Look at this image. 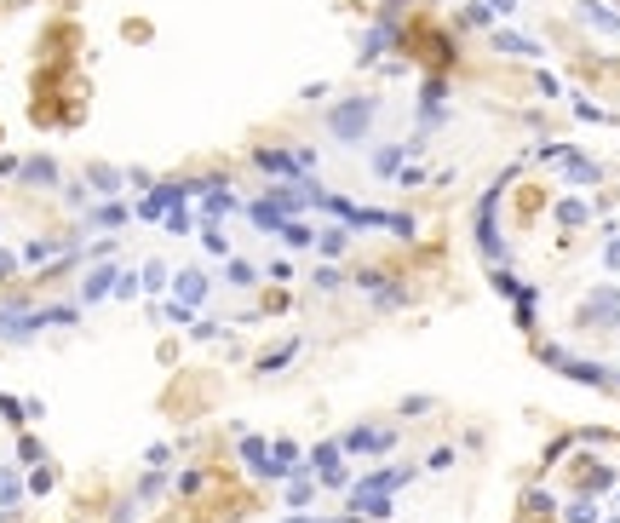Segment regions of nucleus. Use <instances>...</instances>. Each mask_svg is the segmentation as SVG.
I'll use <instances>...</instances> for the list:
<instances>
[{
	"label": "nucleus",
	"mask_w": 620,
	"mask_h": 523,
	"mask_svg": "<svg viewBox=\"0 0 620 523\" xmlns=\"http://www.w3.org/2000/svg\"><path fill=\"white\" fill-rule=\"evenodd\" d=\"M316 248L334 259V253H345V230H327V236H316Z\"/></svg>",
	"instance_id": "28"
},
{
	"label": "nucleus",
	"mask_w": 620,
	"mask_h": 523,
	"mask_svg": "<svg viewBox=\"0 0 620 523\" xmlns=\"http://www.w3.org/2000/svg\"><path fill=\"white\" fill-rule=\"evenodd\" d=\"M339 282H345V276H339L334 265H322V271H316V288H339Z\"/></svg>",
	"instance_id": "35"
},
{
	"label": "nucleus",
	"mask_w": 620,
	"mask_h": 523,
	"mask_svg": "<svg viewBox=\"0 0 620 523\" xmlns=\"http://www.w3.org/2000/svg\"><path fill=\"white\" fill-rule=\"evenodd\" d=\"M603 265L620 271V225H609V248H603Z\"/></svg>",
	"instance_id": "30"
},
{
	"label": "nucleus",
	"mask_w": 620,
	"mask_h": 523,
	"mask_svg": "<svg viewBox=\"0 0 620 523\" xmlns=\"http://www.w3.org/2000/svg\"><path fill=\"white\" fill-rule=\"evenodd\" d=\"M253 162L276 178H310L316 173V150H253Z\"/></svg>",
	"instance_id": "3"
},
{
	"label": "nucleus",
	"mask_w": 620,
	"mask_h": 523,
	"mask_svg": "<svg viewBox=\"0 0 620 523\" xmlns=\"http://www.w3.org/2000/svg\"><path fill=\"white\" fill-rule=\"evenodd\" d=\"M545 362H557V368L569 374V380H586V385H603L609 374H603V362H586V357H569V351H545Z\"/></svg>",
	"instance_id": "7"
},
{
	"label": "nucleus",
	"mask_w": 620,
	"mask_h": 523,
	"mask_svg": "<svg viewBox=\"0 0 620 523\" xmlns=\"http://www.w3.org/2000/svg\"><path fill=\"white\" fill-rule=\"evenodd\" d=\"M18 478H12V471H0V506H18Z\"/></svg>",
	"instance_id": "29"
},
{
	"label": "nucleus",
	"mask_w": 620,
	"mask_h": 523,
	"mask_svg": "<svg viewBox=\"0 0 620 523\" xmlns=\"http://www.w3.org/2000/svg\"><path fill=\"white\" fill-rule=\"evenodd\" d=\"M385 41H391V18L368 29V46H362V58H380V52H385Z\"/></svg>",
	"instance_id": "25"
},
{
	"label": "nucleus",
	"mask_w": 620,
	"mask_h": 523,
	"mask_svg": "<svg viewBox=\"0 0 620 523\" xmlns=\"http://www.w3.org/2000/svg\"><path fill=\"white\" fill-rule=\"evenodd\" d=\"M339 455H345L339 443H322V448L310 455V466L322 471V483H345V466H339Z\"/></svg>",
	"instance_id": "14"
},
{
	"label": "nucleus",
	"mask_w": 620,
	"mask_h": 523,
	"mask_svg": "<svg viewBox=\"0 0 620 523\" xmlns=\"http://www.w3.org/2000/svg\"><path fill=\"white\" fill-rule=\"evenodd\" d=\"M18 173L29 178V185H41V190L58 185V162H52V155H29V162H18Z\"/></svg>",
	"instance_id": "13"
},
{
	"label": "nucleus",
	"mask_w": 620,
	"mask_h": 523,
	"mask_svg": "<svg viewBox=\"0 0 620 523\" xmlns=\"http://www.w3.org/2000/svg\"><path fill=\"white\" fill-rule=\"evenodd\" d=\"M569 523H598V512H592V501H575V506H569Z\"/></svg>",
	"instance_id": "33"
},
{
	"label": "nucleus",
	"mask_w": 620,
	"mask_h": 523,
	"mask_svg": "<svg viewBox=\"0 0 620 523\" xmlns=\"http://www.w3.org/2000/svg\"><path fill=\"white\" fill-rule=\"evenodd\" d=\"M132 218V208H121V202H104V208H92V225L98 230H121Z\"/></svg>",
	"instance_id": "19"
},
{
	"label": "nucleus",
	"mask_w": 620,
	"mask_h": 523,
	"mask_svg": "<svg viewBox=\"0 0 620 523\" xmlns=\"http://www.w3.org/2000/svg\"><path fill=\"white\" fill-rule=\"evenodd\" d=\"M420 144H425V139H408V144H385V150H373V173H380V178L403 173V162H408L413 150H420Z\"/></svg>",
	"instance_id": "9"
},
{
	"label": "nucleus",
	"mask_w": 620,
	"mask_h": 523,
	"mask_svg": "<svg viewBox=\"0 0 620 523\" xmlns=\"http://www.w3.org/2000/svg\"><path fill=\"white\" fill-rule=\"evenodd\" d=\"M483 6H489L494 18H512V12H517V0H483Z\"/></svg>",
	"instance_id": "36"
},
{
	"label": "nucleus",
	"mask_w": 620,
	"mask_h": 523,
	"mask_svg": "<svg viewBox=\"0 0 620 523\" xmlns=\"http://www.w3.org/2000/svg\"><path fill=\"white\" fill-rule=\"evenodd\" d=\"M494 46H500L506 58H540V41H529V35H512V29L494 35Z\"/></svg>",
	"instance_id": "16"
},
{
	"label": "nucleus",
	"mask_w": 620,
	"mask_h": 523,
	"mask_svg": "<svg viewBox=\"0 0 620 523\" xmlns=\"http://www.w3.org/2000/svg\"><path fill=\"white\" fill-rule=\"evenodd\" d=\"M310 495H316V483L310 478H294V506H310Z\"/></svg>",
	"instance_id": "34"
},
{
	"label": "nucleus",
	"mask_w": 620,
	"mask_h": 523,
	"mask_svg": "<svg viewBox=\"0 0 620 523\" xmlns=\"http://www.w3.org/2000/svg\"><path fill=\"white\" fill-rule=\"evenodd\" d=\"M12 265H18V253H6V248H0V276H6Z\"/></svg>",
	"instance_id": "37"
},
{
	"label": "nucleus",
	"mask_w": 620,
	"mask_h": 523,
	"mask_svg": "<svg viewBox=\"0 0 620 523\" xmlns=\"http://www.w3.org/2000/svg\"><path fill=\"white\" fill-rule=\"evenodd\" d=\"M161 225H167V236H190V208H184V202H173V208L161 213Z\"/></svg>",
	"instance_id": "22"
},
{
	"label": "nucleus",
	"mask_w": 620,
	"mask_h": 523,
	"mask_svg": "<svg viewBox=\"0 0 620 523\" xmlns=\"http://www.w3.org/2000/svg\"><path fill=\"white\" fill-rule=\"evenodd\" d=\"M294 351H299V339H287V345H276V351H271V357H264V362H259V368H264V374H276V368H282V362H287V357H294Z\"/></svg>",
	"instance_id": "27"
},
{
	"label": "nucleus",
	"mask_w": 620,
	"mask_h": 523,
	"mask_svg": "<svg viewBox=\"0 0 620 523\" xmlns=\"http://www.w3.org/2000/svg\"><path fill=\"white\" fill-rule=\"evenodd\" d=\"M92 190H98V196H115V190H121V167H92Z\"/></svg>",
	"instance_id": "21"
},
{
	"label": "nucleus",
	"mask_w": 620,
	"mask_h": 523,
	"mask_svg": "<svg viewBox=\"0 0 620 523\" xmlns=\"http://www.w3.org/2000/svg\"><path fill=\"white\" fill-rule=\"evenodd\" d=\"M580 23H592V29H603V35H620V12H609V6H598V0H580Z\"/></svg>",
	"instance_id": "15"
},
{
	"label": "nucleus",
	"mask_w": 620,
	"mask_h": 523,
	"mask_svg": "<svg viewBox=\"0 0 620 523\" xmlns=\"http://www.w3.org/2000/svg\"><path fill=\"white\" fill-rule=\"evenodd\" d=\"M282 242H287V248H310V242H316V225H310V218H287V225H282Z\"/></svg>",
	"instance_id": "18"
},
{
	"label": "nucleus",
	"mask_w": 620,
	"mask_h": 523,
	"mask_svg": "<svg viewBox=\"0 0 620 523\" xmlns=\"http://www.w3.org/2000/svg\"><path fill=\"white\" fill-rule=\"evenodd\" d=\"M339 448H345L350 460H362V455H385V448H396V432H391V425H357V432L339 437Z\"/></svg>",
	"instance_id": "5"
},
{
	"label": "nucleus",
	"mask_w": 620,
	"mask_h": 523,
	"mask_svg": "<svg viewBox=\"0 0 620 523\" xmlns=\"http://www.w3.org/2000/svg\"><path fill=\"white\" fill-rule=\"evenodd\" d=\"M373 115H380V99H345V104L327 109V132H334L339 144H368Z\"/></svg>",
	"instance_id": "1"
},
{
	"label": "nucleus",
	"mask_w": 620,
	"mask_h": 523,
	"mask_svg": "<svg viewBox=\"0 0 620 523\" xmlns=\"http://www.w3.org/2000/svg\"><path fill=\"white\" fill-rule=\"evenodd\" d=\"M247 218H253V225H259V230H271V236H282V225H287V218H294V213H282V208H276L271 196H259V202H247Z\"/></svg>",
	"instance_id": "11"
},
{
	"label": "nucleus",
	"mask_w": 620,
	"mask_h": 523,
	"mask_svg": "<svg viewBox=\"0 0 620 523\" xmlns=\"http://www.w3.org/2000/svg\"><path fill=\"white\" fill-rule=\"evenodd\" d=\"M167 322H178V328H190V305H184V299H167Z\"/></svg>",
	"instance_id": "31"
},
{
	"label": "nucleus",
	"mask_w": 620,
	"mask_h": 523,
	"mask_svg": "<svg viewBox=\"0 0 620 523\" xmlns=\"http://www.w3.org/2000/svg\"><path fill=\"white\" fill-rule=\"evenodd\" d=\"M173 299L201 305V299H207V271H196V265H190V271H178V276H173Z\"/></svg>",
	"instance_id": "12"
},
{
	"label": "nucleus",
	"mask_w": 620,
	"mask_h": 523,
	"mask_svg": "<svg viewBox=\"0 0 620 523\" xmlns=\"http://www.w3.org/2000/svg\"><path fill=\"white\" fill-rule=\"evenodd\" d=\"M138 288H144V282H138V276H132V271H121V276H115V294H121V299H132V294H138Z\"/></svg>",
	"instance_id": "32"
},
{
	"label": "nucleus",
	"mask_w": 620,
	"mask_h": 523,
	"mask_svg": "<svg viewBox=\"0 0 620 523\" xmlns=\"http://www.w3.org/2000/svg\"><path fill=\"white\" fill-rule=\"evenodd\" d=\"M586 218H592V208H586V202H575V196H569V202H557V225H569V230H575V225H586Z\"/></svg>",
	"instance_id": "20"
},
{
	"label": "nucleus",
	"mask_w": 620,
	"mask_h": 523,
	"mask_svg": "<svg viewBox=\"0 0 620 523\" xmlns=\"http://www.w3.org/2000/svg\"><path fill=\"white\" fill-rule=\"evenodd\" d=\"M540 162H557V167L569 173V185H598V178H603V167H598V162H586L580 150H569V144H545Z\"/></svg>",
	"instance_id": "4"
},
{
	"label": "nucleus",
	"mask_w": 620,
	"mask_h": 523,
	"mask_svg": "<svg viewBox=\"0 0 620 523\" xmlns=\"http://www.w3.org/2000/svg\"><path fill=\"white\" fill-rule=\"evenodd\" d=\"M115 265H98V271L87 276V288H81V299H104V294H115Z\"/></svg>",
	"instance_id": "17"
},
{
	"label": "nucleus",
	"mask_w": 620,
	"mask_h": 523,
	"mask_svg": "<svg viewBox=\"0 0 620 523\" xmlns=\"http://www.w3.org/2000/svg\"><path fill=\"white\" fill-rule=\"evenodd\" d=\"M224 282H230V288H253V282H259V271H253V265H247V259H230V271H224Z\"/></svg>",
	"instance_id": "24"
},
{
	"label": "nucleus",
	"mask_w": 620,
	"mask_h": 523,
	"mask_svg": "<svg viewBox=\"0 0 620 523\" xmlns=\"http://www.w3.org/2000/svg\"><path fill=\"white\" fill-rule=\"evenodd\" d=\"M41 334V311H0V339L23 345V339Z\"/></svg>",
	"instance_id": "8"
},
{
	"label": "nucleus",
	"mask_w": 620,
	"mask_h": 523,
	"mask_svg": "<svg viewBox=\"0 0 620 523\" xmlns=\"http://www.w3.org/2000/svg\"><path fill=\"white\" fill-rule=\"evenodd\" d=\"M138 282H144V294H161V288H167V265H161V259H150V265L138 271Z\"/></svg>",
	"instance_id": "23"
},
{
	"label": "nucleus",
	"mask_w": 620,
	"mask_h": 523,
	"mask_svg": "<svg viewBox=\"0 0 620 523\" xmlns=\"http://www.w3.org/2000/svg\"><path fill=\"white\" fill-rule=\"evenodd\" d=\"M201 248H207V253H230V242H224V225H201Z\"/></svg>",
	"instance_id": "26"
},
{
	"label": "nucleus",
	"mask_w": 620,
	"mask_h": 523,
	"mask_svg": "<svg viewBox=\"0 0 620 523\" xmlns=\"http://www.w3.org/2000/svg\"><path fill=\"white\" fill-rule=\"evenodd\" d=\"M408 483V471L403 466H385V471H373V478H362L357 489H350V512H368V518H385L391 512V489H403Z\"/></svg>",
	"instance_id": "2"
},
{
	"label": "nucleus",
	"mask_w": 620,
	"mask_h": 523,
	"mask_svg": "<svg viewBox=\"0 0 620 523\" xmlns=\"http://www.w3.org/2000/svg\"><path fill=\"white\" fill-rule=\"evenodd\" d=\"M580 322L586 328H615L620 322V288H592L586 305H580Z\"/></svg>",
	"instance_id": "6"
},
{
	"label": "nucleus",
	"mask_w": 620,
	"mask_h": 523,
	"mask_svg": "<svg viewBox=\"0 0 620 523\" xmlns=\"http://www.w3.org/2000/svg\"><path fill=\"white\" fill-rule=\"evenodd\" d=\"M443 81H425V92H420V121L425 127H436V121H448V99H443Z\"/></svg>",
	"instance_id": "10"
}]
</instances>
